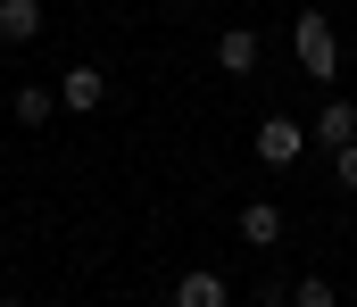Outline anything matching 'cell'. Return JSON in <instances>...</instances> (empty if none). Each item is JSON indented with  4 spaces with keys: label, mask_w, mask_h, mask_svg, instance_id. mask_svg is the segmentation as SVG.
<instances>
[{
    "label": "cell",
    "mask_w": 357,
    "mask_h": 307,
    "mask_svg": "<svg viewBox=\"0 0 357 307\" xmlns=\"http://www.w3.org/2000/svg\"><path fill=\"white\" fill-rule=\"evenodd\" d=\"M175 307H225V274H208V266L175 274Z\"/></svg>",
    "instance_id": "obj_7"
},
{
    "label": "cell",
    "mask_w": 357,
    "mask_h": 307,
    "mask_svg": "<svg viewBox=\"0 0 357 307\" xmlns=\"http://www.w3.org/2000/svg\"><path fill=\"white\" fill-rule=\"evenodd\" d=\"M158 8H191V0H158Z\"/></svg>",
    "instance_id": "obj_12"
},
{
    "label": "cell",
    "mask_w": 357,
    "mask_h": 307,
    "mask_svg": "<svg viewBox=\"0 0 357 307\" xmlns=\"http://www.w3.org/2000/svg\"><path fill=\"white\" fill-rule=\"evenodd\" d=\"M50 116H59V92H42V84L17 92V125H50Z\"/></svg>",
    "instance_id": "obj_9"
},
{
    "label": "cell",
    "mask_w": 357,
    "mask_h": 307,
    "mask_svg": "<svg viewBox=\"0 0 357 307\" xmlns=\"http://www.w3.org/2000/svg\"><path fill=\"white\" fill-rule=\"evenodd\" d=\"M42 33V0H0V42H33Z\"/></svg>",
    "instance_id": "obj_8"
},
{
    "label": "cell",
    "mask_w": 357,
    "mask_h": 307,
    "mask_svg": "<svg viewBox=\"0 0 357 307\" xmlns=\"http://www.w3.org/2000/svg\"><path fill=\"white\" fill-rule=\"evenodd\" d=\"M59 108H67V116H100V108H108V75H100V67H67V75H59Z\"/></svg>",
    "instance_id": "obj_4"
},
{
    "label": "cell",
    "mask_w": 357,
    "mask_h": 307,
    "mask_svg": "<svg viewBox=\"0 0 357 307\" xmlns=\"http://www.w3.org/2000/svg\"><path fill=\"white\" fill-rule=\"evenodd\" d=\"M233 224H241V241H250V249H274V241L291 233V216H282V200H250L241 216H233Z\"/></svg>",
    "instance_id": "obj_5"
},
{
    "label": "cell",
    "mask_w": 357,
    "mask_h": 307,
    "mask_svg": "<svg viewBox=\"0 0 357 307\" xmlns=\"http://www.w3.org/2000/svg\"><path fill=\"white\" fill-rule=\"evenodd\" d=\"M250 150H258V166H291V158H299V150H307V125H299V116H258V133H250Z\"/></svg>",
    "instance_id": "obj_2"
},
{
    "label": "cell",
    "mask_w": 357,
    "mask_h": 307,
    "mask_svg": "<svg viewBox=\"0 0 357 307\" xmlns=\"http://www.w3.org/2000/svg\"><path fill=\"white\" fill-rule=\"evenodd\" d=\"M0 307H25V299H0Z\"/></svg>",
    "instance_id": "obj_13"
},
{
    "label": "cell",
    "mask_w": 357,
    "mask_h": 307,
    "mask_svg": "<svg viewBox=\"0 0 357 307\" xmlns=\"http://www.w3.org/2000/svg\"><path fill=\"white\" fill-rule=\"evenodd\" d=\"M291 307H333V283H324V274H299V283H291Z\"/></svg>",
    "instance_id": "obj_10"
},
{
    "label": "cell",
    "mask_w": 357,
    "mask_h": 307,
    "mask_svg": "<svg viewBox=\"0 0 357 307\" xmlns=\"http://www.w3.org/2000/svg\"><path fill=\"white\" fill-rule=\"evenodd\" d=\"M307 141L333 158L341 141H357V100H341V92H324V108H316V125H307Z\"/></svg>",
    "instance_id": "obj_3"
},
{
    "label": "cell",
    "mask_w": 357,
    "mask_h": 307,
    "mask_svg": "<svg viewBox=\"0 0 357 307\" xmlns=\"http://www.w3.org/2000/svg\"><path fill=\"white\" fill-rule=\"evenodd\" d=\"M333 183H341V191H357V141H341V150H333Z\"/></svg>",
    "instance_id": "obj_11"
},
{
    "label": "cell",
    "mask_w": 357,
    "mask_h": 307,
    "mask_svg": "<svg viewBox=\"0 0 357 307\" xmlns=\"http://www.w3.org/2000/svg\"><path fill=\"white\" fill-rule=\"evenodd\" d=\"M258 58H266V42H258L250 25H225V33H216V67H225V75H258Z\"/></svg>",
    "instance_id": "obj_6"
},
{
    "label": "cell",
    "mask_w": 357,
    "mask_h": 307,
    "mask_svg": "<svg viewBox=\"0 0 357 307\" xmlns=\"http://www.w3.org/2000/svg\"><path fill=\"white\" fill-rule=\"evenodd\" d=\"M291 50H299V75L333 92V75H341V33H333L324 8H299V17H291Z\"/></svg>",
    "instance_id": "obj_1"
}]
</instances>
